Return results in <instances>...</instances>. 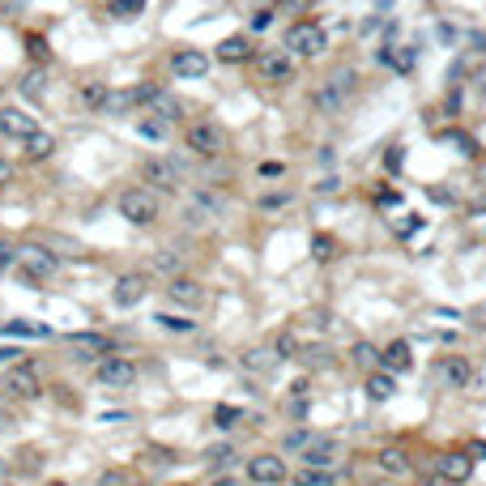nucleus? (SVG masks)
<instances>
[{"label":"nucleus","instance_id":"obj_1","mask_svg":"<svg viewBox=\"0 0 486 486\" xmlns=\"http://www.w3.org/2000/svg\"><path fill=\"white\" fill-rule=\"evenodd\" d=\"M13 269L30 282V286H38V282H47V278H56V269H60V256L56 252H47L43 243H21L17 248V260H13Z\"/></svg>","mask_w":486,"mask_h":486},{"label":"nucleus","instance_id":"obj_2","mask_svg":"<svg viewBox=\"0 0 486 486\" xmlns=\"http://www.w3.org/2000/svg\"><path fill=\"white\" fill-rule=\"evenodd\" d=\"M115 205H120V218H128L132 226H149V222H158V196H154L149 188H124Z\"/></svg>","mask_w":486,"mask_h":486},{"label":"nucleus","instance_id":"obj_3","mask_svg":"<svg viewBox=\"0 0 486 486\" xmlns=\"http://www.w3.org/2000/svg\"><path fill=\"white\" fill-rule=\"evenodd\" d=\"M38 389H43V380H38V367L34 363L21 359V363L9 367V376H4V397L9 401H34Z\"/></svg>","mask_w":486,"mask_h":486},{"label":"nucleus","instance_id":"obj_4","mask_svg":"<svg viewBox=\"0 0 486 486\" xmlns=\"http://www.w3.org/2000/svg\"><path fill=\"white\" fill-rule=\"evenodd\" d=\"M324 47H329V34L316 21H295L286 30V51L290 56H320Z\"/></svg>","mask_w":486,"mask_h":486},{"label":"nucleus","instance_id":"obj_5","mask_svg":"<svg viewBox=\"0 0 486 486\" xmlns=\"http://www.w3.org/2000/svg\"><path fill=\"white\" fill-rule=\"evenodd\" d=\"M184 141H188V149H192V154H201V158H218V154L226 149V132H222L218 124H209V120L188 124Z\"/></svg>","mask_w":486,"mask_h":486},{"label":"nucleus","instance_id":"obj_6","mask_svg":"<svg viewBox=\"0 0 486 486\" xmlns=\"http://www.w3.org/2000/svg\"><path fill=\"white\" fill-rule=\"evenodd\" d=\"M94 380H98V389H132L137 384V363L124 359V354H107L94 367Z\"/></svg>","mask_w":486,"mask_h":486},{"label":"nucleus","instance_id":"obj_7","mask_svg":"<svg viewBox=\"0 0 486 486\" xmlns=\"http://www.w3.org/2000/svg\"><path fill=\"white\" fill-rule=\"evenodd\" d=\"M350 94H354V73H350V68H342V73H333V77L316 90V107H320L324 115H333V111H337Z\"/></svg>","mask_w":486,"mask_h":486},{"label":"nucleus","instance_id":"obj_8","mask_svg":"<svg viewBox=\"0 0 486 486\" xmlns=\"http://www.w3.org/2000/svg\"><path fill=\"white\" fill-rule=\"evenodd\" d=\"M256 73L269 85H286V81H295V60H290V51H260L256 56Z\"/></svg>","mask_w":486,"mask_h":486},{"label":"nucleus","instance_id":"obj_9","mask_svg":"<svg viewBox=\"0 0 486 486\" xmlns=\"http://www.w3.org/2000/svg\"><path fill=\"white\" fill-rule=\"evenodd\" d=\"M141 175H145L149 192H154V188H158V192H175V188L184 184V175H179V167H175L171 158H149V162L141 167Z\"/></svg>","mask_w":486,"mask_h":486},{"label":"nucleus","instance_id":"obj_10","mask_svg":"<svg viewBox=\"0 0 486 486\" xmlns=\"http://www.w3.org/2000/svg\"><path fill=\"white\" fill-rule=\"evenodd\" d=\"M167 299H171L175 307L196 312V307H205V299H209V295H205V286H201L196 278H184V273H179V278H171V282H167Z\"/></svg>","mask_w":486,"mask_h":486},{"label":"nucleus","instance_id":"obj_11","mask_svg":"<svg viewBox=\"0 0 486 486\" xmlns=\"http://www.w3.org/2000/svg\"><path fill=\"white\" fill-rule=\"evenodd\" d=\"M248 478L256 486H282L286 482V461L273 457V453H260V457L248 461Z\"/></svg>","mask_w":486,"mask_h":486},{"label":"nucleus","instance_id":"obj_12","mask_svg":"<svg viewBox=\"0 0 486 486\" xmlns=\"http://www.w3.org/2000/svg\"><path fill=\"white\" fill-rule=\"evenodd\" d=\"M38 132V124H34V115H26V111H17V107H0V137H9V141H30Z\"/></svg>","mask_w":486,"mask_h":486},{"label":"nucleus","instance_id":"obj_13","mask_svg":"<svg viewBox=\"0 0 486 486\" xmlns=\"http://www.w3.org/2000/svg\"><path fill=\"white\" fill-rule=\"evenodd\" d=\"M145 290H149V278L145 273H124V278H115L111 299H115V307H137L145 299Z\"/></svg>","mask_w":486,"mask_h":486},{"label":"nucleus","instance_id":"obj_14","mask_svg":"<svg viewBox=\"0 0 486 486\" xmlns=\"http://www.w3.org/2000/svg\"><path fill=\"white\" fill-rule=\"evenodd\" d=\"M435 474H440L444 482H470L474 457H470V453H440V457H435Z\"/></svg>","mask_w":486,"mask_h":486},{"label":"nucleus","instance_id":"obj_15","mask_svg":"<svg viewBox=\"0 0 486 486\" xmlns=\"http://www.w3.org/2000/svg\"><path fill=\"white\" fill-rule=\"evenodd\" d=\"M435 376H440L444 384H453V389H470V380H474V367H470V359H461V354H448V359H440V363H435Z\"/></svg>","mask_w":486,"mask_h":486},{"label":"nucleus","instance_id":"obj_16","mask_svg":"<svg viewBox=\"0 0 486 486\" xmlns=\"http://www.w3.org/2000/svg\"><path fill=\"white\" fill-rule=\"evenodd\" d=\"M171 68H175L179 77L196 81V77H205V73H209V56H205V51H196V47H184V51H175V56H171Z\"/></svg>","mask_w":486,"mask_h":486},{"label":"nucleus","instance_id":"obj_17","mask_svg":"<svg viewBox=\"0 0 486 486\" xmlns=\"http://www.w3.org/2000/svg\"><path fill=\"white\" fill-rule=\"evenodd\" d=\"M337 440H329V435H316L312 444H307V453H303V465H312V470H333L337 465Z\"/></svg>","mask_w":486,"mask_h":486},{"label":"nucleus","instance_id":"obj_18","mask_svg":"<svg viewBox=\"0 0 486 486\" xmlns=\"http://www.w3.org/2000/svg\"><path fill=\"white\" fill-rule=\"evenodd\" d=\"M218 209H222V196H213V192H196V196L188 201L184 218H188V226H205L209 218H218Z\"/></svg>","mask_w":486,"mask_h":486},{"label":"nucleus","instance_id":"obj_19","mask_svg":"<svg viewBox=\"0 0 486 486\" xmlns=\"http://www.w3.org/2000/svg\"><path fill=\"white\" fill-rule=\"evenodd\" d=\"M68 346L77 350V359H98V354L107 359V354H115L102 333H68Z\"/></svg>","mask_w":486,"mask_h":486},{"label":"nucleus","instance_id":"obj_20","mask_svg":"<svg viewBox=\"0 0 486 486\" xmlns=\"http://www.w3.org/2000/svg\"><path fill=\"white\" fill-rule=\"evenodd\" d=\"M380 363H384V371H393V376H406L410 367H414V354H410V342H393L384 354H380Z\"/></svg>","mask_w":486,"mask_h":486},{"label":"nucleus","instance_id":"obj_21","mask_svg":"<svg viewBox=\"0 0 486 486\" xmlns=\"http://www.w3.org/2000/svg\"><path fill=\"white\" fill-rule=\"evenodd\" d=\"M278 363H282V359H278V350H273V346H252V350L243 354V367H248L252 376H269Z\"/></svg>","mask_w":486,"mask_h":486},{"label":"nucleus","instance_id":"obj_22","mask_svg":"<svg viewBox=\"0 0 486 486\" xmlns=\"http://www.w3.org/2000/svg\"><path fill=\"white\" fill-rule=\"evenodd\" d=\"M218 60L222 64H243V60H252V43L243 34H231V38L218 43Z\"/></svg>","mask_w":486,"mask_h":486},{"label":"nucleus","instance_id":"obj_23","mask_svg":"<svg viewBox=\"0 0 486 486\" xmlns=\"http://www.w3.org/2000/svg\"><path fill=\"white\" fill-rule=\"evenodd\" d=\"M393 393H397V376L393 371H371L367 376V397L371 401H389Z\"/></svg>","mask_w":486,"mask_h":486},{"label":"nucleus","instance_id":"obj_24","mask_svg":"<svg viewBox=\"0 0 486 486\" xmlns=\"http://www.w3.org/2000/svg\"><path fill=\"white\" fill-rule=\"evenodd\" d=\"M376 461H380V470H384V474H393V478L410 474V457H406L401 448H384V453H380Z\"/></svg>","mask_w":486,"mask_h":486},{"label":"nucleus","instance_id":"obj_25","mask_svg":"<svg viewBox=\"0 0 486 486\" xmlns=\"http://www.w3.org/2000/svg\"><path fill=\"white\" fill-rule=\"evenodd\" d=\"M107 98H111V90H107L102 81H85V85H81V102H85L90 111H107Z\"/></svg>","mask_w":486,"mask_h":486},{"label":"nucleus","instance_id":"obj_26","mask_svg":"<svg viewBox=\"0 0 486 486\" xmlns=\"http://www.w3.org/2000/svg\"><path fill=\"white\" fill-rule=\"evenodd\" d=\"M179 252H171V248H162V252H154V260H149V269L154 273H167V278H179Z\"/></svg>","mask_w":486,"mask_h":486},{"label":"nucleus","instance_id":"obj_27","mask_svg":"<svg viewBox=\"0 0 486 486\" xmlns=\"http://www.w3.org/2000/svg\"><path fill=\"white\" fill-rule=\"evenodd\" d=\"M51 149H56V137H47V132H34L26 141V154L30 158H51Z\"/></svg>","mask_w":486,"mask_h":486},{"label":"nucleus","instance_id":"obj_28","mask_svg":"<svg viewBox=\"0 0 486 486\" xmlns=\"http://www.w3.org/2000/svg\"><path fill=\"white\" fill-rule=\"evenodd\" d=\"M162 329H171V333H196V320H188V316H171V312H162V316H154Z\"/></svg>","mask_w":486,"mask_h":486},{"label":"nucleus","instance_id":"obj_29","mask_svg":"<svg viewBox=\"0 0 486 486\" xmlns=\"http://www.w3.org/2000/svg\"><path fill=\"white\" fill-rule=\"evenodd\" d=\"M149 107H154V111L162 115V124H171V120H179V115H184V111H179V102H175V98H167V94H158V98H154Z\"/></svg>","mask_w":486,"mask_h":486},{"label":"nucleus","instance_id":"obj_30","mask_svg":"<svg viewBox=\"0 0 486 486\" xmlns=\"http://www.w3.org/2000/svg\"><path fill=\"white\" fill-rule=\"evenodd\" d=\"M239 418H243V410H239V406H218V410H213V427H222V431H231Z\"/></svg>","mask_w":486,"mask_h":486},{"label":"nucleus","instance_id":"obj_31","mask_svg":"<svg viewBox=\"0 0 486 486\" xmlns=\"http://www.w3.org/2000/svg\"><path fill=\"white\" fill-rule=\"evenodd\" d=\"M312 256H316V260H333V256H337V243H333L329 235H316V239H312Z\"/></svg>","mask_w":486,"mask_h":486},{"label":"nucleus","instance_id":"obj_32","mask_svg":"<svg viewBox=\"0 0 486 486\" xmlns=\"http://www.w3.org/2000/svg\"><path fill=\"white\" fill-rule=\"evenodd\" d=\"M273 350H278V359H295V354H299V337H295V333H278Z\"/></svg>","mask_w":486,"mask_h":486},{"label":"nucleus","instance_id":"obj_33","mask_svg":"<svg viewBox=\"0 0 486 486\" xmlns=\"http://www.w3.org/2000/svg\"><path fill=\"white\" fill-rule=\"evenodd\" d=\"M312 440H316V435H312V431H290V435H286V440H282V444H286V453H299V457H303V453H307V444H312Z\"/></svg>","mask_w":486,"mask_h":486},{"label":"nucleus","instance_id":"obj_34","mask_svg":"<svg viewBox=\"0 0 486 486\" xmlns=\"http://www.w3.org/2000/svg\"><path fill=\"white\" fill-rule=\"evenodd\" d=\"M295 486H333V474L329 470H307V474H299Z\"/></svg>","mask_w":486,"mask_h":486},{"label":"nucleus","instance_id":"obj_35","mask_svg":"<svg viewBox=\"0 0 486 486\" xmlns=\"http://www.w3.org/2000/svg\"><path fill=\"white\" fill-rule=\"evenodd\" d=\"M354 363H359V367H376V363H380V350L367 346V342H359V346H354Z\"/></svg>","mask_w":486,"mask_h":486},{"label":"nucleus","instance_id":"obj_36","mask_svg":"<svg viewBox=\"0 0 486 486\" xmlns=\"http://www.w3.org/2000/svg\"><path fill=\"white\" fill-rule=\"evenodd\" d=\"M128 107H137V102H132V90H120V94H111V98H107V115L128 111Z\"/></svg>","mask_w":486,"mask_h":486},{"label":"nucleus","instance_id":"obj_37","mask_svg":"<svg viewBox=\"0 0 486 486\" xmlns=\"http://www.w3.org/2000/svg\"><path fill=\"white\" fill-rule=\"evenodd\" d=\"M145 9V0H111V13L115 17H137Z\"/></svg>","mask_w":486,"mask_h":486},{"label":"nucleus","instance_id":"obj_38","mask_svg":"<svg viewBox=\"0 0 486 486\" xmlns=\"http://www.w3.org/2000/svg\"><path fill=\"white\" fill-rule=\"evenodd\" d=\"M205 457H209V465H218V470H222V465H231V457H235V448H231V444H218V448H209Z\"/></svg>","mask_w":486,"mask_h":486},{"label":"nucleus","instance_id":"obj_39","mask_svg":"<svg viewBox=\"0 0 486 486\" xmlns=\"http://www.w3.org/2000/svg\"><path fill=\"white\" fill-rule=\"evenodd\" d=\"M141 137L162 141V137H167V124H162V120H145V124H141Z\"/></svg>","mask_w":486,"mask_h":486},{"label":"nucleus","instance_id":"obj_40","mask_svg":"<svg viewBox=\"0 0 486 486\" xmlns=\"http://www.w3.org/2000/svg\"><path fill=\"white\" fill-rule=\"evenodd\" d=\"M303 363H307V367H324V363H329V350H324V346H312V350H303Z\"/></svg>","mask_w":486,"mask_h":486},{"label":"nucleus","instance_id":"obj_41","mask_svg":"<svg viewBox=\"0 0 486 486\" xmlns=\"http://www.w3.org/2000/svg\"><path fill=\"white\" fill-rule=\"evenodd\" d=\"M444 137H448V141H457V145H461V154H470V158L478 154V141H474V137H461V132H444Z\"/></svg>","mask_w":486,"mask_h":486},{"label":"nucleus","instance_id":"obj_42","mask_svg":"<svg viewBox=\"0 0 486 486\" xmlns=\"http://www.w3.org/2000/svg\"><path fill=\"white\" fill-rule=\"evenodd\" d=\"M21 90H26V94H43V73H38V68H34V73H26Z\"/></svg>","mask_w":486,"mask_h":486},{"label":"nucleus","instance_id":"obj_43","mask_svg":"<svg viewBox=\"0 0 486 486\" xmlns=\"http://www.w3.org/2000/svg\"><path fill=\"white\" fill-rule=\"evenodd\" d=\"M21 354H26V350H17V346H0V367H13V363H21Z\"/></svg>","mask_w":486,"mask_h":486},{"label":"nucleus","instance_id":"obj_44","mask_svg":"<svg viewBox=\"0 0 486 486\" xmlns=\"http://www.w3.org/2000/svg\"><path fill=\"white\" fill-rule=\"evenodd\" d=\"M13 260H17V248L0 239V273H4V269H13Z\"/></svg>","mask_w":486,"mask_h":486},{"label":"nucleus","instance_id":"obj_45","mask_svg":"<svg viewBox=\"0 0 486 486\" xmlns=\"http://www.w3.org/2000/svg\"><path fill=\"white\" fill-rule=\"evenodd\" d=\"M269 21H273V9H260V13L252 17V30H269Z\"/></svg>","mask_w":486,"mask_h":486},{"label":"nucleus","instance_id":"obj_46","mask_svg":"<svg viewBox=\"0 0 486 486\" xmlns=\"http://www.w3.org/2000/svg\"><path fill=\"white\" fill-rule=\"evenodd\" d=\"M423 226V218H406V222H397V235H414Z\"/></svg>","mask_w":486,"mask_h":486},{"label":"nucleus","instance_id":"obj_47","mask_svg":"<svg viewBox=\"0 0 486 486\" xmlns=\"http://www.w3.org/2000/svg\"><path fill=\"white\" fill-rule=\"evenodd\" d=\"M30 56H34V60H43V56H47V47H43V38H38V34H30Z\"/></svg>","mask_w":486,"mask_h":486},{"label":"nucleus","instance_id":"obj_48","mask_svg":"<svg viewBox=\"0 0 486 486\" xmlns=\"http://www.w3.org/2000/svg\"><path fill=\"white\" fill-rule=\"evenodd\" d=\"M384 162H389V171H397V167H401V145H393V149L384 154Z\"/></svg>","mask_w":486,"mask_h":486},{"label":"nucleus","instance_id":"obj_49","mask_svg":"<svg viewBox=\"0 0 486 486\" xmlns=\"http://www.w3.org/2000/svg\"><path fill=\"white\" fill-rule=\"evenodd\" d=\"M427 196H431V201H440V205H453V192H444V188H431Z\"/></svg>","mask_w":486,"mask_h":486},{"label":"nucleus","instance_id":"obj_50","mask_svg":"<svg viewBox=\"0 0 486 486\" xmlns=\"http://www.w3.org/2000/svg\"><path fill=\"white\" fill-rule=\"evenodd\" d=\"M9 179H13V162H9V158H0V188H4Z\"/></svg>","mask_w":486,"mask_h":486},{"label":"nucleus","instance_id":"obj_51","mask_svg":"<svg viewBox=\"0 0 486 486\" xmlns=\"http://www.w3.org/2000/svg\"><path fill=\"white\" fill-rule=\"evenodd\" d=\"M282 4H286V9H295V13H303V9H312L316 0H282Z\"/></svg>","mask_w":486,"mask_h":486},{"label":"nucleus","instance_id":"obj_52","mask_svg":"<svg viewBox=\"0 0 486 486\" xmlns=\"http://www.w3.org/2000/svg\"><path fill=\"white\" fill-rule=\"evenodd\" d=\"M260 175H269V179H273V175H282V162H265V167H260Z\"/></svg>","mask_w":486,"mask_h":486},{"label":"nucleus","instance_id":"obj_53","mask_svg":"<svg viewBox=\"0 0 486 486\" xmlns=\"http://www.w3.org/2000/svg\"><path fill=\"white\" fill-rule=\"evenodd\" d=\"M470 213H486V196H478V201H470Z\"/></svg>","mask_w":486,"mask_h":486},{"label":"nucleus","instance_id":"obj_54","mask_svg":"<svg viewBox=\"0 0 486 486\" xmlns=\"http://www.w3.org/2000/svg\"><path fill=\"white\" fill-rule=\"evenodd\" d=\"M470 453H478V457H486V444H482V440H474V444H470Z\"/></svg>","mask_w":486,"mask_h":486},{"label":"nucleus","instance_id":"obj_55","mask_svg":"<svg viewBox=\"0 0 486 486\" xmlns=\"http://www.w3.org/2000/svg\"><path fill=\"white\" fill-rule=\"evenodd\" d=\"M213 486H235V478H218Z\"/></svg>","mask_w":486,"mask_h":486},{"label":"nucleus","instance_id":"obj_56","mask_svg":"<svg viewBox=\"0 0 486 486\" xmlns=\"http://www.w3.org/2000/svg\"><path fill=\"white\" fill-rule=\"evenodd\" d=\"M47 486H64V482H47Z\"/></svg>","mask_w":486,"mask_h":486},{"label":"nucleus","instance_id":"obj_57","mask_svg":"<svg viewBox=\"0 0 486 486\" xmlns=\"http://www.w3.org/2000/svg\"><path fill=\"white\" fill-rule=\"evenodd\" d=\"M128 486H145V482H128Z\"/></svg>","mask_w":486,"mask_h":486},{"label":"nucleus","instance_id":"obj_58","mask_svg":"<svg viewBox=\"0 0 486 486\" xmlns=\"http://www.w3.org/2000/svg\"><path fill=\"white\" fill-rule=\"evenodd\" d=\"M380 4H393V0H380Z\"/></svg>","mask_w":486,"mask_h":486}]
</instances>
